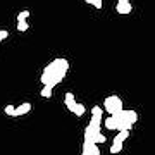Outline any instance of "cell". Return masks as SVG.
<instances>
[{
	"instance_id": "obj_3",
	"label": "cell",
	"mask_w": 155,
	"mask_h": 155,
	"mask_svg": "<svg viewBox=\"0 0 155 155\" xmlns=\"http://www.w3.org/2000/svg\"><path fill=\"white\" fill-rule=\"evenodd\" d=\"M117 116H119V117H122L124 121L131 122L133 126H134V122L138 121V114H136V112H134V110H126V109H122V110L119 112Z\"/></svg>"
},
{
	"instance_id": "obj_13",
	"label": "cell",
	"mask_w": 155,
	"mask_h": 155,
	"mask_svg": "<svg viewBox=\"0 0 155 155\" xmlns=\"http://www.w3.org/2000/svg\"><path fill=\"white\" fill-rule=\"evenodd\" d=\"M86 4H90V5H95V9H102L104 7V4H102V0H84Z\"/></svg>"
},
{
	"instance_id": "obj_18",
	"label": "cell",
	"mask_w": 155,
	"mask_h": 155,
	"mask_svg": "<svg viewBox=\"0 0 155 155\" xmlns=\"http://www.w3.org/2000/svg\"><path fill=\"white\" fill-rule=\"evenodd\" d=\"M119 2H129V0H119Z\"/></svg>"
},
{
	"instance_id": "obj_6",
	"label": "cell",
	"mask_w": 155,
	"mask_h": 155,
	"mask_svg": "<svg viewBox=\"0 0 155 155\" xmlns=\"http://www.w3.org/2000/svg\"><path fill=\"white\" fill-rule=\"evenodd\" d=\"M31 104L29 102H24V104H21L19 107H16V110H14V117H21L24 116V114H28L29 110H31Z\"/></svg>"
},
{
	"instance_id": "obj_2",
	"label": "cell",
	"mask_w": 155,
	"mask_h": 155,
	"mask_svg": "<svg viewBox=\"0 0 155 155\" xmlns=\"http://www.w3.org/2000/svg\"><path fill=\"white\" fill-rule=\"evenodd\" d=\"M104 109L107 110L109 116H117V114L122 110V100L119 98L117 95H110V97H107L105 102H104Z\"/></svg>"
},
{
	"instance_id": "obj_12",
	"label": "cell",
	"mask_w": 155,
	"mask_h": 155,
	"mask_svg": "<svg viewBox=\"0 0 155 155\" xmlns=\"http://www.w3.org/2000/svg\"><path fill=\"white\" fill-rule=\"evenodd\" d=\"M84 110H86V109H84V105H83V104H79V102H78V104H76V110H74V114L81 117V116L84 114Z\"/></svg>"
},
{
	"instance_id": "obj_9",
	"label": "cell",
	"mask_w": 155,
	"mask_h": 155,
	"mask_svg": "<svg viewBox=\"0 0 155 155\" xmlns=\"http://www.w3.org/2000/svg\"><path fill=\"white\" fill-rule=\"evenodd\" d=\"M127 136H129V131H126V129H124V131H119V133L114 136V141H112V143H124V140H126Z\"/></svg>"
},
{
	"instance_id": "obj_11",
	"label": "cell",
	"mask_w": 155,
	"mask_h": 155,
	"mask_svg": "<svg viewBox=\"0 0 155 155\" xmlns=\"http://www.w3.org/2000/svg\"><path fill=\"white\" fill-rule=\"evenodd\" d=\"M40 95H41L43 98H50V97H52V88H50V86H43L41 91H40Z\"/></svg>"
},
{
	"instance_id": "obj_5",
	"label": "cell",
	"mask_w": 155,
	"mask_h": 155,
	"mask_svg": "<svg viewBox=\"0 0 155 155\" xmlns=\"http://www.w3.org/2000/svg\"><path fill=\"white\" fill-rule=\"evenodd\" d=\"M64 104H66V109L67 110H71L72 114H74V110H76V98H74V95L69 91V93H66V100H64Z\"/></svg>"
},
{
	"instance_id": "obj_4",
	"label": "cell",
	"mask_w": 155,
	"mask_h": 155,
	"mask_svg": "<svg viewBox=\"0 0 155 155\" xmlns=\"http://www.w3.org/2000/svg\"><path fill=\"white\" fill-rule=\"evenodd\" d=\"M81 155H100V148L95 143H83Z\"/></svg>"
},
{
	"instance_id": "obj_16",
	"label": "cell",
	"mask_w": 155,
	"mask_h": 155,
	"mask_svg": "<svg viewBox=\"0 0 155 155\" xmlns=\"http://www.w3.org/2000/svg\"><path fill=\"white\" fill-rule=\"evenodd\" d=\"M14 110H16V107L14 105H7L5 109H4V112H5L7 116H12V117H14Z\"/></svg>"
},
{
	"instance_id": "obj_8",
	"label": "cell",
	"mask_w": 155,
	"mask_h": 155,
	"mask_svg": "<svg viewBox=\"0 0 155 155\" xmlns=\"http://www.w3.org/2000/svg\"><path fill=\"white\" fill-rule=\"evenodd\" d=\"M116 11L119 12V14H129V12L133 11V7H131L129 2H117Z\"/></svg>"
},
{
	"instance_id": "obj_10",
	"label": "cell",
	"mask_w": 155,
	"mask_h": 155,
	"mask_svg": "<svg viewBox=\"0 0 155 155\" xmlns=\"http://www.w3.org/2000/svg\"><path fill=\"white\" fill-rule=\"evenodd\" d=\"M29 17V11H21L17 14V22H24Z\"/></svg>"
},
{
	"instance_id": "obj_14",
	"label": "cell",
	"mask_w": 155,
	"mask_h": 155,
	"mask_svg": "<svg viewBox=\"0 0 155 155\" xmlns=\"http://www.w3.org/2000/svg\"><path fill=\"white\" fill-rule=\"evenodd\" d=\"M122 150V143H112L110 147V153H119Z\"/></svg>"
},
{
	"instance_id": "obj_19",
	"label": "cell",
	"mask_w": 155,
	"mask_h": 155,
	"mask_svg": "<svg viewBox=\"0 0 155 155\" xmlns=\"http://www.w3.org/2000/svg\"><path fill=\"white\" fill-rule=\"evenodd\" d=\"M0 43H2V41H0Z\"/></svg>"
},
{
	"instance_id": "obj_15",
	"label": "cell",
	"mask_w": 155,
	"mask_h": 155,
	"mask_svg": "<svg viewBox=\"0 0 155 155\" xmlns=\"http://www.w3.org/2000/svg\"><path fill=\"white\" fill-rule=\"evenodd\" d=\"M28 28H29V24L26 21L24 22H17V31H28Z\"/></svg>"
},
{
	"instance_id": "obj_7",
	"label": "cell",
	"mask_w": 155,
	"mask_h": 155,
	"mask_svg": "<svg viewBox=\"0 0 155 155\" xmlns=\"http://www.w3.org/2000/svg\"><path fill=\"white\" fill-rule=\"evenodd\" d=\"M102 124H104L107 129L116 131V129H117V117H116V116H109L107 119H104V122H102Z\"/></svg>"
},
{
	"instance_id": "obj_17",
	"label": "cell",
	"mask_w": 155,
	"mask_h": 155,
	"mask_svg": "<svg viewBox=\"0 0 155 155\" xmlns=\"http://www.w3.org/2000/svg\"><path fill=\"white\" fill-rule=\"evenodd\" d=\"M7 36H9V31H7V29H0V41L5 40Z\"/></svg>"
},
{
	"instance_id": "obj_1",
	"label": "cell",
	"mask_w": 155,
	"mask_h": 155,
	"mask_svg": "<svg viewBox=\"0 0 155 155\" xmlns=\"http://www.w3.org/2000/svg\"><path fill=\"white\" fill-rule=\"evenodd\" d=\"M67 71H69V62L66 59H54L43 69L41 76H40V83L43 86H50L54 90L62 81V78L67 74Z\"/></svg>"
}]
</instances>
